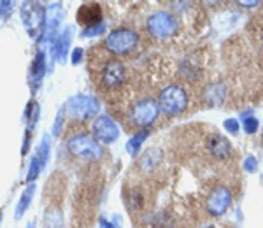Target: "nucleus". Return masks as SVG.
<instances>
[{"label": "nucleus", "mask_w": 263, "mask_h": 228, "mask_svg": "<svg viewBox=\"0 0 263 228\" xmlns=\"http://www.w3.org/2000/svg\"><path fill=\"white\" fill-rule=\"evenodd\" d=\"M244 128L248 134H254L258 130V120L256 118H244Z\"/></svg>", "instance_id": "nucleus-16"}, {"label": "nucleus", "mask_w": 263, "mask_h": 228, "mask_svg": "<svg viewBox=\"0 0 263 228\" xmlns=\"http://www.w3.org/2000/svg\"><path fill=\"white\" fill-rule=\"evenodd\" d=\"M251 32H253V39L256 41V44L263 49V14L254 18L251 25Z\"/></svg>", "instance_id": "nucleus-13"}, {"label": "nucleus", "mask_w": 263, "mask_h": 228, "mask_svg": "<svg viewBox=\"0 0 263 228\" xmlns=\"http://www.w3.org/2000/svg\"><path fill=\"white\" fill-rule=\"evenodd\" d=\"M158 105H160V111H162L165 116L174 118V116H179L190 107V93L186 90L184 84L174 81L165 84L162 90L158 91Z\"/></svg>", "instance_id": "nucleus-3"}, {"label": "nucleus", "mask_w": 263, "mask_h": 228, "mask_svg": "<svg viewBox=\"0 0 263 228\" xmlns=\"http://www.w3.org/2000/svg\"><path fill=\"white\" fill-rule=\"evenodd\" d=\"M223 126H224V130H227V132H230V134H237V132H239V123H237L235 120H227L223 123Z\"/></svg>", "instance_id": "nucleus-17"}, {"label": "nucleus", "mask_w": 263, "mask_h": 228, "mask_svg": "<svg viewBox=\"0 0 263 228\" xmlns=\"http://www.w3.org/2000/svg\"><path fill=\"white\" fill-rule=\"evenodd\" d=\"M163 163H165V156L160 147H151V149H147L146 153L139 158V162L135 163L137 179L146 184L155 183V181L162 176Z\"/></svg>", "instance_id": "nucleus-6"}, {"label": "nucleus", "mask_w": 263, "mask_h": 228, "mask_svg": "<svg viewBox=\"0 0 263 228\" xmlns=\"http://www.w3.org/2000/svg\"><path fill=\"white\" fill-rule=\"evenodd\" d=\"M88 69L91 74V81L95 83L97 90L105 97V100H111L114 97L126 90L137 75L128 69L121 58L112 56L107 49L102 46H95L90 51L88 58Z\"/></svg>", "instance_id": "nucleus-1"}, {"label": "nucleus", "mask_w": 263, "mask_h": 228, "mask_svg": "<svg viewBox=\"0 0 263 228\" xmlns=\"http://www.w3.org/2000/svg\"><path fill=\"white\" fill-rule=\"evenodd\" d=\"M160 112L162 111H160L158 100L149 93H141L135 97L116 118L121 121L126 132L134 134L147 130L151 125H155L160 118Z\"/></svg>", "instance_id": "nucleus-2"}, {"label": "nucleus", "mask_w": 263, "mask_h": 228, "mask_svg": "<svg viewBox=\"0 0 263 228\" xmlns=\"http://www.w3.org/2000/svg\"><path fill=\"white\" fill-rule=\"evenodd\" d=\"M118 126L111 116H99L93 123V139L100 144H111L118 139Z\"/></svg>", "instance_id": "nucleus-10"}, {"label": "nucleus", "mask_w": 263, "mask_h": 228, "mask_svg": "<svg viewBox=\"0 0 263 228\" xmlns=\"http://www.w3.org/2000/svg\"><path fill=\"white\" fill-rule=\"evenodd\" d=\"M246 168H248L249 172H253V170H256V160L253 158H248V162H246Z\"/></svg>", "instance_id": "nucleus-18"}, {"label": "nucleus", "mask_w": 263, "mask_h": 228, "mask_svg": "<svg viewBox=\"0 0 263 228\" xmlns=\"http://www.w3.org/2000/svg\"><path fill=\"white\" fill-rule=\"evenodd\" d=\"M102 21V7L100 4H84V6L79 7L78 11V23L83 25L86 28H93L97 25L99 27Z\"/></svg>", "instance_id": "nucleus-12"}, {"label": "nucleus", "mask_w": 263, "mask_h": 228, "mask_svg": "<svg viewBox=\"0 0 263 228\" xmlns=\"http://www.w3.org/2000/svg\"><path fill=\"white\" fill-rule=\"evenodd\" d=\"M32 195H33V186H28L27 193H23V197H21V204H20L18 211H16V218H21V214H23V211L28 207V200H30V198H32Z\"/></svg>", "instance_id": "nucleus-15"}, {"label": "nucleus", "mask_w": 263, "mask_h": 228, "mask_svg": "<svg viewBox=\"0 0 263 228\" xmlns=\"http://www.w3.org/2000/svg\"><path fill=\"white\" fill-rule=\"evenodd\" d=\"M79 56H83V51H81V49H76V53H74V58H72V62H74V63H79Z\"/></svg>", "instance_id": "nucleus-19"}, {"label": "nucleus", "mask_w": 263, "mask_h": 228, "mask_svg": "<svg viewBox=\"0 0 263 228\" xmlns=\"http://www.w3.org/2000/svg\"><path fill=\"white\" fill-rule=\"evenodd\" d=\"M100 226H102V228H114V226L111 225V223L107 225V221H105V219H100Z\"/></svg>", "instance_id": "nucleus-20"}, {"label": "nucleus", "mask_w": 263, "mask_h": 228, "mask_svg": "<svg viewBox=\"0 0 263 228\" xmlns=\"http://www.w3.org/2000/svg\"><path fill=\"white\" fill-rule=\"evenodd\" d=\"M230 204H232V192L227 186H223V184H216V186L209 188L205 200H203L205 211L213 218L223 216L227 213V209L230 207Z\"/></svg>", "instance_id": "nucleus-8"}, {"label": "nucleus", "mask_w": 263, "mask_h": 228, "mask_svg": "<svg viewBox=\"0 0 263 228\" xmlns=\"http://www.w3.org/2000/svg\"><path fill=\"white\" fill-rule=\"evenodd\" d=\"M146 30L153 37L158 41H168L176 37L181 30V21L174 12L158 9L151 12L146 21Z\"/></svg>", "instance_id": "nucleus-5"}, {"label": "nucleus", "mask_w": 263, "mask_h": 228, "mask_svg": "<svg viewBox=\"0 0 263 228\" xmlns=\"http://www.w3.org/2000/svg\"><path fill=\"white\" fill-rule=\"evenodd\" d=\"M141 46V37L132 28H118L105 37L104 48L116 58H128L137 53Z\"/></svg>", "instance_id": "nucleus-4"}, {"label": "nucleus", "mask_w": 263, "mask_h": 228, "mask_svg": "<svg viewBox=\"0 0 263 228\" xmlns=\"http://www.w3.org/2000/svg\"><path fill=\"white\" fill-rule=\"evenodd\" d=\"M67 111H69L70 120H79L84 121L88 118L95 116L97 112V102L91 99V97H74V99L69 100L67 104Z\"/></svg>", "instance_id": "nucleus-9"}, {"label": "nucleus", "mask_w": 263, "mask_h": 228, "mask_svg": "<svg viewBox=\"0 0 263 228\" xmlns=\"http://www.w3.org/2000/svg\"><path fill=\"white\" fill-rule=\"evenodd\" d=\"M67 149L72 156L79 160H91L93 162V160H99L102 156V147L99 146V142L84 134L72 135L69 142H67Z\"/></svg>", "instance_id": "nucleus-7"}, {"label": "nucleus", "mask_w": 263, "mask_h": 228, "mask_svg": "<svg viewBox=\"0 0 263 228\" xmlns=\"http://www.w3.org/2000/svg\"><path fill=\"white\" fill-rule=\"evenodd\" d=\"M139 135H135L134 139L128 142V146H126V151H128L130 155H137V151H139V147H141L142 144V141L147 137V130H142V132H137Z\"/></svg>", "instance_id": "nucleus-14"}, {"label": "nucleus", "mask_w": 263, "mask_h": 228, "mask_svg": "<svg viewBox=\"0 0 263 228\" xmlns=\"http://www.w3.org/2000/svg\"><path fill=\"white\" fill-rule=\"evenodd\" d=\"M207 228H214V226H207Z\"/></svg>", "instance_id": "nucleus-21"}, {"label": "nucleus", "mask_w": 263, "mask_h": 228, "mask_svg": "<svg viewBox=\"0 0 263 228\" xmlns=\"http://www.w3.org/2000/svg\"><path fill=\"white\" fill-rule=\"evenodd\" d=\"M205 149L214 160H227L232 153V144L221 134H211L205 139Z\"/></svg>", "instance_id": "nucleus-11"}]
</instances>
